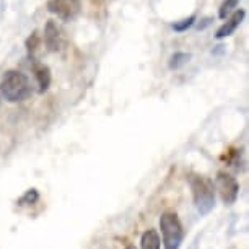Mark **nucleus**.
Listing matches in <instances>:
<instances>
[{
  "instance_id": "nucleus-1",
  "label": "nucleus",
  "mask_w": 249,
  "mask_h": 249,
  "mask_svg": "<svg viewBox=\"0 0 249 249\" xmlns=\"http://www.w3.org/2000/svg\"><path fill=\"white\" fill-rule=\"evenodd\" d=\"M187 181H189L191 186V192H192V200H194V205L202 217L207 213H210L215 207V186L213 181H210L209 178L202 176V175H196V173H191L187 176Z\"/></svg>"
},
{
  "instance_id": "nucleus-2",
  "label": "nucleus",
  "mask_w": 249,
  "mask_h": 249,
  "mask_svg": "<svg viewBox=\"0 0 249 249\" xmlns=\"http://www.w3.org/2000/svg\"><path fill=\"white\" fill-rule=\"evenodd\" d=\"M31 82L25 73L8 70L0 82V95L8 103H21L31 96Z\"/></svg>"
},
{
  "instance_id": "nucleus-3",
  "label": "nucleus",
  "mask_w": 249,
  "mask_h": 249,
  "mask_svg": "<svg viewBox=\"0 0 249 249\" xmlns=\"http://www.w3.org/2000/svg\"><path fill=\"white\" fill-rule=\"evenodd\" d=\"M160 230H161L164 249H179L184 239V228L179 217L173 210H166L160 218Z\"/></svg>"
},
{
  "instance_id": "nucleus-4",
  "label": "nucleus",
  "mask_w": 249,
  "mask_h": 249,
  "mask_svg": "<svg viewBox=\"0 0 249 249\" xmlns=\"http://www.w3.org/2000/svg\"><path fill=\"white\" fill-rule=\"evenodd\" d=\"M215 192H218L220 199L223 200V204L231 205L236 202L239 194V184L231 175L225 171H220L217 178H215Z\"/></svg>"
},
{
  "instance_id": "nucleus-5",
  "label": "nucleus",
  "mask_w": 249,
  "mask_h": 249,
  "mask_svg": "<svg viewBox=\"0 0 249 249\" xmlns=\"http://www.w3.org/2000/svg\"><path fill=\"white\" fill-rule=\"evenodd\" d=\"M49 13L57 15L62 21H72L80 13V0H48L46 3Z\"/></svg>"
},
{
  "instance_id": "nucleus-6",
  "label": "nucleus",
  "mask_w": 249,
  "mask_h": 249,
  "mask_svg": "<svg viewBox=\"0 0 249 249\" xmlns=\"http://www.w3.org/2000/svg\"><path fill=\"white\" fill-rule=\"evenodd\" d=\"M46 44V48L51 53H57L62 46V35H60V28L54 20H48L44 26V35L41 36Z\"/></svg>"
},
{
  "instance_id": "nucleus-7",
  "label": "nucleus",
  "mask_w": 249,
  "mask_h": 249,
  "mask_svg": "<svg viewBox=\"0 0 249 249\" xmlns=\"http://www.w3.org/2000/svg\"><path fill=\"white\" fill-rule=\"evenodd\" d=\"M244 17H246V12H244L243 8H236V10L230 15L227 23H223V25L217 30V35H215V37H217V39H225V37L231 36L233 33L238 30V26L243 23Z\"/></svg>"
},
{
  "instance_id": "nucleus-8",
  "label": "nucleus",
  "mask_w": 249,
  "mask_h": 249,
  "mask_svg": "<svg viewBox=\"0 0 249 249\" xmlns=\"http://www.w3.org/2000/svg\"><path fill=\"white\" fill-rule=\"evenodd\" d=\"M33 60V59H31ZM31 70L33 73H35V78L37 82V87H39V93H44L49 90L51 87V70L48 65L41 64V62H36V60H33L31 64Z\"/></svg>"
},
{
  "instance_id": "nucleus-9",
  "label": "nucleus",
  "mask_w": 249,
  "mask_h": 249,
  "mask_svg": "<svg viewBox=\"0 0 249 249\" xmlns=\"http://www.w3.org/2000/svg\"><path fill=\"white\" fill-rule=\"evenodd\" d=\"M140 248L142 249H161V238L155 228H148L140 238Z\"/></svg>"
},
{
  "instance_id": "nucleus-10",
  "label": "nucleus",
  "mask_w": 249,
  "mask_h": 249,
  "mask_svg": "<svg viewBox=\"0 0 249 249\" xmlns=\"http://www.w3.org/2000/svg\"><path fill=\"white\" fill-rule=\"evenodd\" d=\"M191 59H192V55L189 53H184V51H178V53H175L170 57V62H168V65H170L171 70H179V69L184 67V65L189 62Z\"/></svg>"
},
{
  "instance_id": "nucleus-11",
  "label": "nucleus",
  "mask_w": 249,
  "mask_h": 249,
  "mask_svg": "<svg viewBox=\"0 0 249 249\" xmlns=\"http://www.w3.org/2000/svg\"><path fill=\"white\" fill-rule=\"evenodd\" d=\"M41 43H43V37H41L39 31L35 30L30 36L26 37V41H25V48L28 51V54H35L36 51L39 49Z\"/></svg>"
},
{
  "instance_id": "nucleus-12",
  "label": "nucleus",
  "mask_w": 249,
  "mask_h": 249,
  "mask_svg": "<svg viewBox=\"0 0 249 249\" xmlns=\"http://www.w3.org/2000/svg\"><path fill=\"white\" fill-rule=\"evenodd\" d=\"M238 3H239V0H223V3L218 8L220 20H227V18L238 8Z\"/></svg>"
},
{
  "instance_id": "nucleus-13",
  "label": "nucleus",
  "mask_w": 249,
  "mask_h": 249,
  "mask_svg": "<svg viewBox=\"0 0 249 249\" xmlns=\"http://www.w3.org/2000/svg\"><path fill=\"white\" fill-rule=\"evenodd\" d=\"M197 20V17L196 15H191V17H187L184 18V20H181V21H175L173 23V30H175L176 33H184L189 30L191 26H194V23Z\"/></svg>"
},
{
  "instance_id": "nucleus-14",
  "label": "nucleus",
  "mask_w": 249,
  "mask_h": 249,
  "mask_svg": "<svg viewBox=\"0 0 249 249\" xmlns=\"http://www.w3.org/2000/svg\"><path fill=\"white\" fill-rule=\"evenodd\" d=\"M39 200V192L37 189H28L23 197H20V200H18V205H33L36 204V202Z\"/></svg>"
},
{
  "instance_id": "nucleus-15",
  "label": "nucleus",
  "mask_w": 249,
  "mask_h": 249,
  "mask_svg": "<svg viewBox=\"0 0 249 249\" xmlns=\"http://www.w3.org/2000/svg\"><path fill=\"white\" fill-rule=\"evenodd\" d=\"M212 23H213V17H204L199 23H194V25H196V30L200 31V30H205L207 26H210Z\"/></svg>"
},
{
  "instance_id": "nucleus-16",
  "label": "nucleus",
  "mask_w": 249,
  "mask_h": 249,
  "mask_svg": "<svg viewBox=\"0 0 249 249\" xmlns=\"http://www.w3.org/2000/svg\"><path fill=\"white\" fill-rule=\"evenodd\" d=\"M125 249H137V248H135V246H134V244H129V246H127V248H125Z\"/></svg>"
},
{
  "instance_id": "nucleus-17",
  "label": "nucleus",
  "mask_w": 249,
  "mask_h": 249,
  "mask_svg": "<svg viewBox=\"0 0 249 249\" xmlns=\"http://www.w3.org/2000/svg\"><path fill=\"white\" fill-rule=\"evenodd\" d=\"M0 105H2V100H0Z\"/></svg>"
}]
</instances>
